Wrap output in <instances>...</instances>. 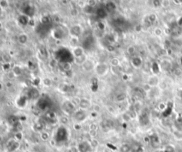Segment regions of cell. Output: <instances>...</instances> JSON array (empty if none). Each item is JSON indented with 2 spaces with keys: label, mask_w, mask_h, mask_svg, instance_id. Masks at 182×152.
I'll list each match as a JSON object with an SVG mask.
<instances>
[{
  "label": "cell",
  "mask_w": 182,
  "mask_h": 152,
  "mask_svg": "<svg viewBox=\"0 0 182 152\" xmlns=\"http://www.w3.org/2000/svg\"><path fill=\"white\" fill-rule=\"evenodd\" d=\"M51 100L47 96H41L38 101V107L41 110H46L51 106Z\"/></svg>",
  "instance_id": "3957f363"
},
{
  "label": "cell",
  "mask_w": 182,
  "mask_h": 152,
  "mask_svg": "<svg viewBox=\"0 0 182 152\" xmlns=\"http://www.w3.org/2000/svg\"><path fill=\"white\" fill-rule=\"evenodd\" d=\"M107 14H108V12L105 9V7H99L96 10V15L100 19H105L107 17Z\"/></svg>",
  "instance_id": "d6986e66"
},
{
  "label": "cell",
  "mask_w": 182,
  "mask_h": 152,
  "mask_svg": "<svg viewBox=\"0 0 182 152\" xmlns=\"http://www.w3.org/2000/svg\"><path fill=\"white\" fill-rule=\"evenodd\" d=\"M82 67H83V70H85V71H91V70H94V68H95V66L93 65V63L91 60H87L82 65Z\"/></svg>",
  "instance_id": "44dd1931"
},
{
  "label": "cell",
  "mask_w": 182,
  "mask_h": 152,
  "mask_svg": "<svg viewBox=\"0 0 182 152\" xmlns=\"http://www.w3.org/2000/svg\"><path fill=\"white\" fill-rule=\"evenodd\" d=\"M119 64H120L119 59H117V58H113V59L111 60V65H112L113 67H118Z\"/></svg>",
  "instance_id": "e575fe53"
},
{
  "label": "cell",
  "mask_w": 182,
  "mask_h": 152,
  "mask_svg": "<svg viewBox=\"0 0 182 152\" xmlns=\"http://www.w3.org/2000/svg\"><path fill=\"white\" fill-rule=\"evenodd\" d=\"M41 139L43 141H48L49 140V133L46 132H41Z\"/></svg>",
  "instance_id": "f35d334b"
},
{
  "label": "cell",
  "mask_w": 182,
  "mask_h": 152,
  "mask_svg": "<svg viewBox=\"0 0 182 152\" xmlns=\"http://www.w3.org/2000/svg\"><path fill=\"white\" fill-rule=\"evenodd\" d=\"M49 22H50V18H49V16L44 15V16L41 17V23H42V25L46 26V25L49 24Z\"/></svg>",
  "instance_id": "4dcf8cb0"
},
{
  "label": "cell",
  "mask_w": 182,
  "mask_h": 152,
  "mask_svg": "<svg viewBox=\"0 0 182 152\" xmlns=\"http://www.w3.org/2000/svg\"><path fill=\"white\" fill-rule=\"evenodd\" d=\"M71 34L74 38H77L78 36H80L83 32V29L80 25H74L72 28H71Z\"/></svg>",
  "instance_id": "5bb4252c"
},
{
  "label": "cell",
  "mask_w": 182,
  "mask_h": 152,
  "mask_svg": "<svg viewBox=\"0 0 182 152\" xmlns=\"http://www.w3.org/2000/svg\"><path fill=\"white\" fill-rule=\"evenodd\" d=\"M28 98L29 99H33V100H36V99H39L40 98V93L39 91L37 89V88H32L29 91V94H28Z\"/></svg>",
  "instance_id": "9a60e30c"
},
{
  "label": "cell",
  "mask_w": 182,
  "mask_h": 152,
  "mask_svg": "<svg viewBox=\"0 0 182 152\" xmlns=\"http://www.w3.org/2000/svg\"><path fill=\"white\" fill-rule=\"evenodd\" d=\"M125 99H126V95H124V94H123V93L117 96V101H124Z\"/></svg>",
  "instance_id": "60d3db41"
},
{
  "label": "cell",
  "mask_w": 182,
  "mask_h": 152,
  "mask_svg": "<svg viewBox=\"0 0 182 152\" xmlns=\"http://www.w3.org/2000/svg\"><path fill=\"white\" fill-rule=\"evenodd\" d=\"M108 69H109V68H108V64L101 62V63H98V64L95 66L94 71H95V73L99 76H104L105 75L108 74Z\"/></svg>",
  "instance_id": "5b68a950"
},
{
  "label": "cell",
  "mask_w": 182,
  "mask_h": 152,
  "mask_svg": "<svg viewBox=\"0 0 182 152\" xmlns=\"http://www.w3.org/2000/svg\"><path fill=\"white\" fill-rule=\"evenodd\" d=\"M62 68L65 71H69L71 70V63L70 62H67V63H62Z\"/></svg>",
  "instance_id": "d590c367"
},
{
  "label": "cell",
  "mask_w": 182,
  "mask_h": 152,
  "mask_svg": "<svg viewBox=\"0 0 182 152\" xmlns=\"http://www.w3.org/2000/svg\"><path fill=\"white\" fill-rule=\"evenodd\" d=\"M53 38H56V39H59V40L62 39L64 38V31L61 29V28H57L53 31Z\"/></svg>",
  "instance_id": "7402d4cb"
},
{
  "label": "cell",
  "mask_w": 182,
  "mask_h": 152,
  "mask_svg": "<svg viewBox=\"0 0 182 152\" xmlns=\"http://www.w3.org/2000/svg\"><path fill=\"white\" fill-rule=\"evenodd\" d=\"M73 117L75 119V121H77V123H80L85 120L86 118V112L85 110H83L81 109L77 110L74 113H73Z\"/></svg>",
  "instance_id": "ba28073f"
},
{
  "label": "cell",
  "mask_w": 182,
  "mask_h": 152,
  "mask_svg": "<svg viewBox=\"0 0 182 152\" xmlns=\"http://www.w3.org/2000/svg\"><path fill=\"white\" fill-rule=\"evenodd\" d=\"M147 84L150 87H156V86H157L159 85V77H158V76H156V75L149 76L147 77Z\"/></svg>",
  "instance_id": "30bf717a"
},
{
  "label": "cell",
  "mask_w": 182,
  "mask_h": 152,
  "mask_svg": "<svg viewBox=\"0 0 182 152\" xmlns=\"http://www.w3.org/2000/svg\"><path fill=\"white\" fill-rule=\"evenodd\" d=\"M87 60V57H86V55L84 54L83 56H82V57L79 58H76V59H74V61L77 63V64H78V65H83L85 61Z\"/></svg>",
  "instance_id": "f1b7e54d"
},
{
  "label": "cell",
  "mask_w": 182,
  "mask_h": 152,
  "mask_svg": "<svg viewBox=\"0 0 182 152\" xmlns=\"http://www.w3.org/2000/svg\"><path fill=\"white\" fill-rule=\"evenodd\" d=\"M2 87H3V85H2V84H1V83H0V90H1V89H2Z\"/></svg>",
  "instance_id": "f907efd6"
},
{
  "label": "cell",
  "mask_w": 182,
  "mask_h": 152,
  "mask_svg": "<svg viewBox=\"0 0 182 152\" xmlns=\"http://www.w3.org/2000/svg\"><path fill=\"white\" fill-rule=\"evenodd\" d=\"M127 53H128L129 54H134V53H135V48H134L133 46H130V47H128V49H127Z\"/></svg>",
  "instance_id": "7bdbcfd3"
},
{
  "label": "cell",
  "mask_w": 182,
  "mask_h": 152,
  "mask_svg": "<svg viewBox=\"0 0 182 152\" xmlns=\"http://www.w3.org/2000/svg\"><path fill=\"white\" fill-rule=\"evenodd\" d=\"M132 149L131 147V145L127 144V143H123L122 144L119 148V152H132Z\"/></svg>",
  "instance_id": "4316f807"
},
{
  "label": "cell",
  "mask_w": 182,
  "mask_h": 152,
  "mask_svg": "<svg viewBox=\"0 0 182 152\" xmlns=\"http://www.w3.org/2000/svg\"><path fill=\"white\" fill-rule=\"evenodd\" d=\"M83 12H84L85 14H93V7L90 6L89 5H84Z\"/></svg>",
  "instance_id": "1f68e13d"
},
{
  "label": "cell",
  "mask_w": 182,
  "mask_h": 152,
  "mask_svg": "<svg viewBox=\"0 0 182 152\" xmlns=\"http://www.w3.org/2000/svg\"><path fill=\"white\" fill-rule=\"evenodd\" d=\"M9 6V2L6 0H0V7L4 10Z\"/></svg>",
  "instance_id": "836d02e7"
},
{
  "label": "cell",
  "mask_w": 182,
  "mask_h": 152,
  "mask_svg": "<svg viewBox=\"0 0 182 152\" xmlns=\"http://www.w3.org/2000/svg\"><path fill=\"white\" fill-rule=\"evenodd\" d=\"M163 152H174L175 151V149H174V147L172 146V145H168V146H166L164 149H163Z\"/></svg>",
  "instance_id": "74e56055"
},
{
  "label": "cell",
  "mask_w": 182,
  "mask_h": 152,
  "mask_svg": "<svg viewBox=\"0 0 182 152\" xmlns=\"http://www.w3.org/2000/svg\"><path fill=\"white\" fill-rule=\"evenodd\" d=\"M155 152H163V151H162V150H156Z\"/></svg>",
  "instance_id": "816d5d0a"
},
{
  "label": "cell",
  "mask_w": 182,
  "mask_h": 152,
  "mask_svg": "<svg viewBox=\"0 0 182 152\" xmlns=\"http://www.w3.org/2000/svg\"><path fill=\"white\" fill-rule=\"evenodd\" d=\"M55 59L59 62H61V64L62 63H67V62L71 63V61H74V57H73L72 53L69 50H68L67 48H65V47L61 48V49L56 51Z\"/></svg>",
  "instance_id": "6da1fadb"
},
{
  "label": "cell",
  "mask_w": 182,
  "mask_h": 152,
  "mask_svg": "<svg viewBox=\"0 0 182 152\" xmlns=\"http://www.w3.org/2000/svg\"><path fill=\"white\" fill-rule=\"evenodd\" d=\"M58 89H59V91H60L61 93L66 94V93H68V92L69 91L70 87H69V85H68V84H66V83H61V84L59 85Z\"/></svg>",
  "instance_id": "d4e9b609"
},
{
  "label": "cell",
  "mask_w": 182,
  "mask_h": 152,
  "mask_svg": "<svg viewBox=\"0 0 182 152\" xmlns=\"http://www.w3.org/2000/svg\"><path fill=\"white\" fill-rule=\"evenodd\" d=\"M14 140L20 142V141L22 140V133H20V132L15 133V134H14Z\"/></svg>",
  "instance_id": "ab89813d"
},
{
  "label": "cell",
  "mask_w": 182,
  "mask_h": 152,
  "mask_svg": "<svg viewBox=\"0 0 182 152\" xmlns=\"http://www.w3.org/2000/svg\"><path fill=\"white\" fill-rule=\"evenodd\" d=\"M105 9L107 10L108 13H112V12H115L117 10V5L115 2L113 1H108L106 3L105 5Z\"/></svg>",
  "instance_id": "e0dca14e"
},
{
  "label": "cell",
  "mask_w": 182,
  "mask_h": 152,
  "mask_svg": "<svg viewBox=\"0 0 182 152\" xmlns=\"http://www.w3.org/2000/svg\"><path fill=\"white\" fill-rule=\"evenodd\" d=\"M17 41H18V43L20 45H24L29 42V36L27 34H25V33H20V35L18 36V38H17Z\"/></svg>",
  "instance_id": "ffe728a7"
},
{
  "label": "cell",
  "mask_w": 182,
  "mask_h": 152,
  "mask_svg": "<svg viewBox=\"0 0 182 152\" xmlns=\"http://www.w3.org/2000/svg\"><path fill=\"white\" fill-rule=\"evenodd\" d=\"M143 60L142 58L140 56H133L131 59V64L134 69H140L142 66Z\"/></svg>",
  "instance_id": "7c38bea8"
},
{
  "label": "cell",
  "mask_w": 182,
  "mask_h": 152,
  "mask_svg": "<svg viewBox=\"0 0 182 152\" xmlns=\"http://www.w3.org/2000/svg\"><path fill=\"white\" fill-rule=\"evenodd\" d=\"M68 138V132L65 126H60L55 133V141L63 142L66 141Z\"/></svg>",
  "instance_id": "7a4b0ae2"
},
{
  "label": "cell",
  "mask_w": 182,
  "mask_h": 152,
  "mask_svg": "<svg viewBox=\"0 0 182 152\" xmlns=\"http://www.w3.org/2000/svg\"><path fill=\"white\" fill-rule=\"evenodd\" d=\"M43 84H44L45 86H51L52 84H53V82H52V80H51L49 77H45V78L43 79Z\"/></svg>",
  "instance_id": "8d00e7d4"
},
{
  "label": "cell",
  "mask_w": 182,
  "mask_h": 152,
  "mask_svg": "<svg viewBox=\"0 0 182 152\" xmlns=\"http://www.w3.org/2000/svg\"><path fill=\"white\" fill-rule=\"evenodd\" d=\"M97 2L96 1H94V0H93V1H89L88 2V4L87 5H89L90 6H92V7H93L94 5H95V4H96Z\"/></svg>",
  "instance_id": "bcb514c9"
},
{
  "label": "cell",
  "mask_w": 182,
  "mask_h": 152,
  "mask_svg": "<svg viewBox=\"0 0 182 152\" xmlns=\"http://www.w3.org/2000/svg\"><path fill=\"white\" fill-rule=\"evenodd\" d=\"M160 68H161V70H169L171 68V64L169 60H162V62L160 64Z\"/></svg>",
  "instance_id": "484cf974"
},
{
  "label": "cell",
  "mask_w": 182,
  "mask_h": 152,
  "mask_svg": "<svg viewBox=\"0 0 182 152\" xmlns=\"http://www.w3.org/2000/svg\"><path fill=\"white\" fill-rule=\"evenodd\" d=\"M72 54H73V57L74 59H76V58H79L82 57V56H83L84 55V49H83V47H82V46H74V48H73V50H72Z\"/></svg>",
  "instance_id": "8fae6325"
},
{
  "label": "cell",
  "mask_w": 182,
  "mask_h": 152,
  "mask_svg": "<svg viewBox=\"0 0 182 152\" xmlns=\"http://www.w3.org/2000/svg\"><path fill=\"white\" fill-rule=\"evenodd\" d=\"M12 71L14 72V74L15 75V76H20L22 73V68L20 66H14L12 70Z\"/></svg>",
  "instance_id": "f546056e"
},
{
  "label": "cell",
  "mask_w": 182,
  "mask_h": 152,
  "mask_svg": "<svg viewBox=\"0 0 182 152\" xmlns=\"http://www.w3.org/2000/svg\"><path fill=\"white\" fill-rule=\"evenodd\" d=\"M161 33H162V30H161L159 28H156V29H155V34H156V36H160Z\"/></svg>",
  "instance_id": "ee69618b"
},
{
  "label": "cell",
  "mask_w": 182,
  "mask_h": 152,
  "mask_svg": "<svg viewBox=\"0 0 182 152\" xmlns=\"http://www.w3.org/2000/svg\"><path fill=\"white\" fill-rule=\"evenodd\" d=\"M77 151L78 152H92L93 151V145L87 141H83L78 143L77 147Z\"/></svg>",
  "instance_id": "8992f818"
},
{
  "label": "cell",
  "mask_w": 182,
  "mask_h": 152,
  "mask_svg": "<svg viewBox=\"0 0 182 152\" xmlns=\"http://www.w3.org/2000/svg\"><path fill=\"white\" fill-rule=\"evenodd\" d=\"M147 20H148V21H149L150 23H154V22H156V20H157V16H156V14H149V15H148Z\"/></svg>",
  "instance_id": "d6a6232c"
},
{
  "label": "cell",
  "mask_w": 182,
  "mask_h": 152,
  "mask_svg": "<svg viewBox=\"0 0 182 152\" xmlns=\"http://www.w3.org/2000/svg\"><path fill=\"white\" fill-rule=\"evenodd\" d=\"M3 60H4L5 62L9 63L10 60H11V56H10L9 54H4V55H3Z\"/></svg>",
  "instance_id": "b9f144b4"
},
{
  "label": "cell",
  "mask_w": 182,
  "mask_h": 152,
  "mask_svg": "<svg viewBox=\"0 0 182 152\" xmlns=\"http://www.w3.org/2000/svg\"><path fill=\"white\" fill-rule=\"evenodd\" d=\"M30 19L29 16L25 15V14H20V16L18 17V22L20 23L21 26H27L29 24Z\"/></svg>",
  "instance_id": "ac0fdd59"
},
{
  "label": "cell",
  "mask_w": 182,
  "mask_h": 152,
  "mask_svg": "<svg viewBox=\"0 0 182 152\" xmlns=\"http://www.w3.org/2000/svg\"><path fill=\"white\" fill-rule=\"evenodd\" d=\"M2 13H3V9H2V8L0 7V15L2 14Z\"/></svg>",
  "instance_id": "681fc988"
},
{
  "label": "cell",
  "mask_w": 182,
  "mask_h": 152,
  "mask_svg": "<svg viewBox=\"0 0 182 152\" xmlns=\"http://www.w3.org/2000/svg\"><path fill=\"white\" fill-rule=\"evenodd\" d=\"M16 152H18V151H16Z\"/></svg>",
  "instance_id": "f5cc1de1"
},
{
  "label": "cell",
  "mask_w": 182,
  "mask_h": 152,
  "mask_svg": "<svg viewBox=\"0 0 182 152\" xmlns=\"http://www.w3.org/2000/svg\"><path fill=\"white\" fill-rule=\"evenodd\" d=\"M98 29H101V30H104V29H105V25H104V23L99 22V23H98Z\"/></svg>",
  "instance_id": "f6af8a7d"
},
{
  "label": "cell",
  "mask_w": 182,
  "mask_h": 152,
  "mask_svg": "<svg viewBox=\"0 0 182 152\" xmlns=\"http://www.w3.org/2000/svg\"><path fill=\"white\" fill-rule=\"evenodd\" d=\"M61 110L66 114L74 113L77 110L75 104L73 103V101H63L62 104H61Z\"/></svg>",
  "instance_id": "277c9868"
},
{
  "label": "cell",
  "mask_w": 182,
  "mask_h": 152,
  "mask_svg": "<svg viewBox=\"0 0 182 152\" xmlns=\"http://www.w3.org/2000/svg\"><path fill=\"white\" fill-rule=\"evenodd\" d=\"M177 24H178V26H182V16H180L177 20Z\"/></svg>",
  "instance_id": "7dc6e473"
},
{
  "label": "cell",
  "mask_w": 182,
  "mask_h": 152,
  "mask_svg": "<svg viewBox=\"0 0 182 152\" xmlns=\"http://www.w3.org/2000/svg\"><path fill=\"white\" fill-rule=\"evenodd\" d=\"M20 148V142L15 141L14 139L10 140L6 144V150L8 152H16L18 151Z\"/></svg>",
  "instance_id": "52a82bcc"
},
{
  "label": "cell",
  "mask_w": 182,
  "mask_h": 152,
  "mask_svg": "<svg viewBox=\"0 0 182 152\" xmlns=\"http://www.w3.org/2000/svg\"><path fill=\"white\" fill-rule=\"evenodd\" d=\"M79 108L83 110H86L87 109H89L90 107H91V102H90V101L88 100V99H86V98H83L80 100V101H79Z\"/></svg>",
  "instance_id": "2e32d148"
},
{
  "label": "cell",
  "mask_w": 182,
  "mask_h": 152,
  "mask_svg": "<svg viewBox=\"0 0 182 152\" xmlns=\"http://www.w3.org/2000/svg\"><path fill=\"white\" fill-rule=\"evenodd\" d=\"M151 71L153 72V75H158L159 72L161 71V68H160V64H158L157 62H154L152 63L151 66Z\"/></svg>",
  "instance_id": "cb8c5ba5"
},
{
  "label": "cell",
  "mask_w": 182,
  "mask_h": 152,
  "mask_svg": "<svg viewBox=\"0 0 182 152\" xmlns=\"http://www.w3.org/2000/svg\"><path fill=\"white\" fill-rule=\"evenodd\" d=\"M28 96L25 95H20V97L16 100V105L17 107H19L20 109H23L26 107L27 105V101H28Z\"/></svg>",
  "instance_id": "4fadbf2b"
},
{
  "label": "cell",
  "mask_w": 182,
  "mask_h": 152,
  "mask_svg": "<svg viewBox=\"0 0 182 152\" xmlns=\"http://www.w3.org/2000/svg\"><path fill=\"white\" fill-rule=\"evenodd\" d=\"M140 123L142 126H146L149 123V116L147 113L146 112H142L140 116Z\"/></svg>",
  "instance_id": "603a6c76"
},
{
  "label": "cell",
  "mask_w": 182,
  "mask_h": 152,
  "mask_svg": "<svg viewBox=\"0 0 182 152\" xmlns=\"http://www.w3.org/2000/svg\"><path fill=\"white\" fill-rule=\"evenodd\" d=\"M173 136L177 141H182V129L179 128L173 132Z\"/></svg>",
  "instance_id": "83f0119b"
},
{
  "label": "cell",
  "mask_w": 182,
  "mask_h": 152,
  "mask_svg": "<svg viewBox=\"0 0 182 152\" xmlns=\"http://www.w3.org/2000/svg\"><path fill=\"white\" fill-rule=\"evenodd\" d=\"M2 29H3V25H2V23L0 21V30H2Z\"/></svg>",
  "instance_id": "c3c4849f"
},
{
  "label": "cell",
  "mask_w": 182,
  "mask_h": 152,
  "mask_svg": "<svg viewBox=\"0 0 182 152\" xmlns=\"http://www.w3.org/2000/svg\"><path fill=\"white\" fill-rule=\"evenodd\" d=\"M34 13H35V8L32 5L28 4L22 7V14H25L29 17H31L34 15Z\"/></svg>",
  "instance_id": "9c48e42d"
}]
</instances>
